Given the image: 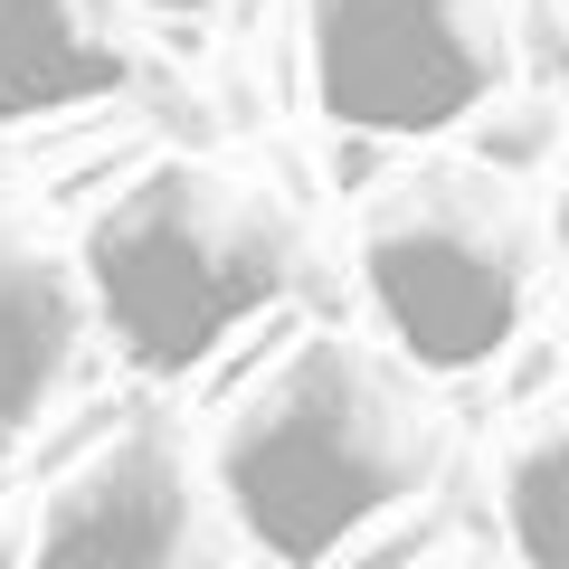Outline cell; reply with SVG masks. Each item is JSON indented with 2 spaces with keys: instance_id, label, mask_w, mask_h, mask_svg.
<instances>
[{
  "instance_id": "1",
  "label": "cell",
  "mask_w": 569,
  "mask_h": 569,
  "mask_svg": "<svg viewBox=\"0 0 569 569\" xmlns=\"http://www.w3.org/2000/svg\"><path fill=\"white\" fill-rule=\"evenodd\" d=\"M437 456L427 399L370 342L313 332L219 418V503L276 560H332L418 493Z\"/></svg>"
},
{
  "instance_id": "2",
  "label": "cell",
  "mask_w": 569,
  "mask_h": 569,
  "mask_svg": "<svg viewBox=\"0 0 569 569\" xmlns=\"http://www.w3.org/2000/svg\"><path fill=\"white\" fill-rule=\"evenodd\" d=\"M295 276V219L257 181L209 162H152L86 228L77 284L104 313L114 351L152 380L200 370L247 313H266Z\"/></svg>"
},
{
  "instance_id": "3",
  "label": "cell",
  "mask_w": 569,
  "mask_h": 569,
  "mask_svg": "<svg viewBox=\"0 0 569 569\" xmlns=\"http://www.w3.org/2000/svg\"><path fill=\"white\" fill-rule=\"evenodd\" d=\"M361 284L380 305L389 342L418 370L456 380L485 370L522 332L531 284H541V228L503 190V162H427L370 200L361 219Z\"/></svg>"
},
{
  "instance_id": "4",
  "label": "cell",
  "mask_w": 569,
  "mask_h": 569,
  "mask_svg": "<svg viewBox=\"0 0 569 569\" xmlns=\"http://www.w3.org/2000/svg\"><path fill=\"white\" fill-rule=\"evenodd\" d=\"M503 0H313V96L342 133H447L512 77Z\"/></svg>"
},
{
  "instance_id": "5",
  "label": "cell",
  "mask_w": 569,
  "mask_h": 569,
  "mask_svg": "<svg viewBox=\"0 0 569 569\" xmlns=\"http://www.w3.org/2000/svg\"><path fill=\"white\" fill-rule=\"evenodd\" d=\"M209 541H200V503H190V466L152 427H133V437L96 447L77 475H58L39 512L48 569H181Z\"/></svg>"
},
{
  "instance_id": "6",
  "label": "cell",
  "mask_w": 569,
  "mask_h": 569,
  "mask_svg": "<svg viewBox=\"0 0 569 569\" xmlns=\"http://www.w3.org/2000/svg\"><path fill=\"white\" fill-rule=\"evenodd\" d=\"M123 86V39L104 0H0V123L67 114Z\"/></svg>"
},
{
  "instance_id": "7",
  "label": "cell",
  "mask_w": 569,
  "mask_h": 569,
  "mask_svg": "<svg viewBox=\"0 0 569 569\" xmlns=\"http://www.w3.org/2000/svg\"><path fill=\"white\" fill-rule=\"evenodd\" d=\"M86 342V284L39 238H0V427H29Z\"/></svg>"
},
{
  "instance_id": "8",
  "label": "cell",
  "mask_w": 569,
  "mask_h": 569,
  "mask_svg": "<svg viewBox=\"0 0 569 569\" xmlns=\"http://www.w3.org/2000/svg\"><path fill=\"white\" fill-rule=\"evenodd\" d=\"M503 522L531 569H569V418H541L503 466Z\"/></svg>"
},
{
  "instance_id": "9",
  "label": "cell",
  "mask_w": 569,
  "mask_h": 569,
  "mask_svg": "<svg viewBox=\"0 0 569 569\" xmlns=\"http://www.w3.org/2000/svg\"><path fill=\"white\" fill-rule=\"evenodd\" d=\"M142 10H171V20H181V10H209V0H142Z\"/></svg>"
},
{
  "instance_id": "10",
  "label": "cell",
  "mask_w": 569,
  "mask_h": 569,
  "mask_svg": "<svg viewBox=\"0 0 569 569\" xmlns=\"http://www.w3.org/2000/svg\"><path fill=\"white\" fill-rule=\"evenodd\" d=\"M10 437H20V427H0V485H10Z\"/></svg>"
}]
</instances>
